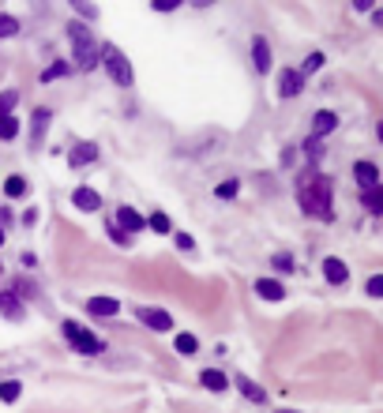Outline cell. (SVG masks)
<instances>
[{
  "label": "cell",
  "instance_id": "6da1fadb",
  "mask_svg": "<svg viewBox=\"0 0 383 413\" xmlns=\"http://www.w3.org/2000/svg\"><path fill=\"white\" fill-rule=\"evenodd\" d=\"M297 200H301V211H305L308 218H319V222L334 218V211H331V180L327 177H312L308 185H301Z\"/></svg>",
  "mask_w": 383,
  "mask_h": 413
},
{
  "label": "cell",
  "instance_id": "7a4b0ae2",
  "mask_svg": "<svg viewBox=\"0 0 383 413\" xmlns=\"http://www.w3.org/2000/svg\"><path fill=\"white\" fill-rule=\"evenodd\" d=\"M102 64H106V71H109V79H113L117 86H132V64H128V57L117 45H102Z\"/></svg>",
  "mask_w": 383,
  "mask_h": 413
},
{
  "label": "cell",
  "instance_id": "3957f363",
  "mask_svg": "<svg viewBox=\"0 0 383 413\" xmlns=\"http://www.w3.org/2000/svg\"><path fill=\"white\" fill-rule=\"evenodd\" d=\"M60 331L68 335V342L76 346L79 353H102V349H106V346H102V338H94L91 331H83L79 323H71V320H64V323H60Z\"/></svg>",
  "mask_w": 383,
  "mask_h": 413
},
{
  "label": "cell",
  "instance_id": "277c9868",
  "mask_svg": "<svg viewBox=\"0 0 383 413\" xmlns=\"http://www.w3.org/2000/svg\"><path fill=\"white\" fill-rule=\"evenodd\" d=\"M135 316H139V323H147V327L162 331V335H165V331H173V316L162 312V308H139Z\"/></svg>",
  "mask_w": 383,
  "mask_h": 413
},
{
  "label": "cell",
  "instance_id": "5b68a950",
  "mask_svg": "<svg viewBox=\"0 0 383 413\" xmlns=\"http://www.w3.org/2000/svg\"><path fill=\"white\" fill-rule=\"evenodd\" d=\"M301 86H305V75H301L297 68H286L282 75H278V94H282V98H297Z\"/></svg>",
  "mask_w": 383,
  "mask_h": 413
},
{
  "label": "cell",
  "instance_id": "8992f818",
  "mask_svg": "<svg viewBox=\"0 0 383 413\" xmlns=\"http://www.w3.org/2000/svg\"><path fill=\"white\" fill-rule=\"evenodd\" d=\"M113 226H117V229H124V233L132 237L135 229L147 226V218H143L139 211H132V206H121V211H117V222H113Z\"/></svg>",
  "mask_w": 383,
  "mask_h": 413
},
{
  "label": "cell",
  "instance_id": "52a82bcc",
  "mask_svg": "<svg viewBox=\"0 0 383 413\" xmlns=\"http://www.w3.org/2000/svg\"><path fill=\"white\" fill-rule=\"evenodd\" d=\"M323 278L331 285H346V278H349V267L342 263V259H334V256H327L323 259Z\"/></svg>",
  "mask_w": 383,
  "mask_h": 413
},
{
  "label": "cell",
  "instance_id": "ba28073f",
  "mask_svg": "<svg viewBox=\"0 0 383 413\" xmlns=\"http://www.w3.org/2000/svg\"><path fill=\"white\" fill-rule=\"evenodd\" d=\"M86 312L106 320V316H117V312H121V300H117V297H91V300H86Z\"/></svg>",
  "mask_w": 383,
  "mask_h": 413
},
{
  "label": "cell",
  "instance_id": "9c48e42d",
  "mask_svg": "<svg viewBox=\"0 0 383 413\" xmlns=\"http://www.w3.org/2000/svg\"><path fill=\"white\" fill-rule=\"evenodd\" d=\"M353 177H357V185H361L364 192L380 185V169H376L372 162H357V165H353Z\"/></svg>",
  "mask_w": 383,
  "mask_h": 413
},
{
  "label": "cell",
  "instance_id": "30bf717a",
  "mask_svg": "<svg viewBox=\"0 0 383 413\" xmlns=\"http://www.w3.org/2000/svg\"><path fill=\"white\" fill-rule=\"evenodd\" d=\"M94 158H98V143H76V147H71V158H68V162L79 169V165H91Z\"/></svg>",
  "mask_w": 383,
  "mask_h": 413
},
{
  "label": "cell",
  "instance_id": "8fae6325",
  "mask_svg": "<svg viewBox=\"0 0 383 413\" xmlns=\"http://www.w3.org/2000/svg\"><path fill=\"white\" fill-rule=\"evenodd\" d=\"M334 128H338V117H334L331 109H319V113L312 117V139L327 136V132H334Z\"/></svg>",
  "mask_w": 383,
  "mask_h": 413
},
{
  "label": "cell",
  "instance_id": "7c38bea8",
  "mask_svg": "<svg viewBox=\"0 0 383 413\" xmlns=\"http://www.w3.org/2000/svg\"><path fill=\"white\" fill-rule=\"evenodd\" d=\"M255 293H259L263 300H282L286 297V285L278 282V278H259V282H255Z\"/></svg>",
  "mask_w": 383,
  "mask_h": 413
},
{
  "label": "cell",
  "instance_id": "4fadbf2b",
  "mask_svg": "<svg viewBox=\"0 0 383 413\" xmlns=\"http://www.w3.org/2000/svg\"><path fill=\"white\" fill-rule=\"evenodd\" d=\"M71 203H76L79 211H98V206H102V196L94 192V188H76V192H71Z\"/></svg>",
  "mask_w": 383,
  "mask_h": 413
},
{
  "label": "cell",
  "instance_id": "5bb4252c",
  "mask_svg": "<svg viewBox=\"0 0 383 413\" xmlns=\"http://www.w3.org/2000/svg\"><path fill=\"white\" fill-rule=\"evenodd\" d=\"M49 121H53V113H49V109H34V124H30V143H34V147H38V143H42V136H45V128H49Z\"/></svg>",
  "mask_w": 383,
  "mask_h": 413
},
{
  "label": "cell",
  "instance_id": "9a60e30c",
  "mask_svg": "<svg viewBox=\"0 0 383 413\" xmlns=\"http://www.w3.org/2000/svg\"><path fill=\"white\" fill-rule=\"evenodd\" d=\"M203 387H211L214 394H226L229 391V379H226V372H218V368H203Z\"/></svg>",
  "mask_w": 383,
  "mask_h": 413
},
{
  "label": "cell",
  "instance_id": "2e32d148",
  "mask_svg": "<svg viewBox=\"0 0 383 413\" xmlns=\"http://www.w3.org/2000/svg\"><path fill=\"white\" fill-rule=\"evenodd\" d=\"M252 60H255V71H267L270 68V45H267V38H252Z\"/></svg>",
  "mask_w": 383,
  "mask_h": 413
},
{
  "label": "cell",
  "instance_id": "e0dca14e",
  "mask_svg": "<svg viewBox=\"0 0 383 413\" xmlns=\"http://www.w3.org/2000/svg\"><path fill=\"white\" fill-rule=\"evenodd\" d=\"M0 312L8 316V320H23V305H19V293L4 290L0 293Z\"/></svg>",
  "mask_w": 383,
  "mask_h": 413
},
{
  "label": "cell",
  "instance_id": "ac0fdd59",
  "mask_svg": "<svg viewBox=\"0 0 383 413\" xmlns=\"http://www.w3.org/2000/svg\"><path fill=\"white\" fill-rule=\"evenodd\" d=\"M233 384H237V391H241V394H244V399H252V402H267V391H263V387H259V384H252V379H248V376H237V379H233Z\"/></svg>",
  "mask_w": 383,
  "mask_h": 413
},
{
  "label": "cell",
  "instance_id": "d6986e66",
  "mask_svg": "<svg viewBox=\"0 0 383 413\" xmlns=\"http://www.w3.org/2000/svg\"><path fill=\"white\" fill-rule=\"evenodd\" d=\"M102 64V57L94 53V45H76V68H98Z\"/></svg>",
  "mask_w": 383,
  "mask_h": 413
},
{
  "label": "cell",
  "instance_id": "ffe728a7",
  "mask_svg": "<svg viewBox=\"0 0 383 413\" xmlns=\"http://www.w3.org/2000/svg\"><path fill=\"white\" fill-rule=\"evenodd\" d=\"M361 200H364V206H369V214H383V185L369 188V192H364Z\"/></svg>",
  "mask_w": 383,
  "mask_h": 413
},
{
  "label": "cell",
  "instance_id": "44dd1931",
  "mask_svg": "<svg viewBox=\"0 0 383 413\" xmlns=\"http://www.w3.org/2000/svg\"><path fill=\"white\" fill-rule=\"evenodd\" d=\"M27 188H30V185H27V180L19 177V173H12V177L4 180V192L12 196V200H19V196H27Z\"/></svg>",
  "mask_w": 383,
  "mask_h": 413
},
{
  "label": "cell",
  "instance_id": "7402d4cb",
  "mask_svg": "<svg viewBox=\"0 0 383 413\" xmlns=\"http://www.w3.org/2000/svg\"><path fill=\"white\" fill-rule=\"evenodd\" d=\"M237 192H241V180H233V177H229V180H222V185L214 188V196H218V200H233Z\"/></svg>",
  "mask_w": 383,
  "mask_h": 413
},
{
  "label": "cell",
  "instance_id": "603a6c76",
  "mask_svg": "<svg viewBox=\"0 0 383 413\" xmlns=\"http://www.w3.org/2000/svg\"><path fill=\"white\" fill-rule=\"evenodd\" d=\"M68 34H71L76 45H91V30H86L83 23H68Z\"/></svg>",
  "mask_w": 383,
  "mask_h": 413
},
{
  "label": "cell",
  "instance_id": "cb8c5ba5",
  "mask_svg": "<svg viewBox=\"0 0 383 413\" xmlns=\"http://www.w3.org/2000/svg\"><path fill=\"white\" fill-rule=\"evenodd\" d=\"M173 346H177V353H185V357H192V353L199 349L196 335H177V342H173Z\"/></svg>",
  "mask_w": 383,
  "mask_h": 413
},
{
  "label": "cell",
  "instance_id": "d4e9b609",
  "mask_svg": "<svg viewBox=\"0 0 383 413\" xmlns=\"http://www.w3.org/2000/svg\"><path fill=\"white\" fill-rule=\"evenodd\" d=\"M15 102H19V94H15V91H4V94H0V121H4V117H12Z\"/></svg>",
  "mask_w": 383,
  "mask_h": 413
},
{
  "label": "cell",
  "instance_id": "484cf974",
  "mask_svg": "<svg viewBox=\"0 0 383 413\" xmlns=\"http://www.w3.org/2000/svg\"><path fill=\"white\" fill-rule=\"evenodd\" d=\"M147 226L154 229V233H170V229H173V222L165 218V214H150V218H147Z\"/></svg>",
  "mask_w": 383,
  "mask_h": 413
},
{
  "label": "cell",
  "instance_id": "4316f807",
  "mask_svg": "<svg viewBox=\"0 0 383 413\" xmlns=\"http://www.w3.org/2000/svg\"><path fill=\"white\" fill-rule=\"evenodd\" d=\"M19 391H23V387L15 384V379H8V384H0V402H15V399H19Z\"/></svg>",
  "mask_w": 383,
  "mask_h": 413
},
{
  "label": "cell",
  "instance_id": "83f0119b",
  "mask_svg": "<svg viewBox=\"0 0 383 413\" xmlns=\"http://www.w3.org/2000/svg\"><path fill=\"white\" fill-rule=\"evenodd\" d=\"M19 136V121H15V117H4V121H0V139H15Z\"/></svg>",
  "mask_w": 383,
  "mask_h": 413
},
{
  "label": "cell",
  "instance_id": "f1b7e54d",
  "mask_svg": "<svg viewBox=\"0 0 383 413\" xmlns=\"http://www.w3.org/2000/svg\"><path fill=\"white\" fill-rule=\"evenodd\" d=\"M12 34H19V23L12 15H0V38H12Z\"/></svg>",
  "mask_w": 383,
  "mask_h": 413
},
{
  "label": "cell",
  "instance_id": "f546056e",
  "mask_svg": "<svg viewBox=\"0 0 383 413\" xmlns=\"http://www.w3.org/2000/svg\"><path fill=\"white\" fill-rule=\"evenodd\" d=\"M106 229H109V237H113V241H117V244H121V248H132V237H128V233H124V229H117V226H113V222H109V226H106Z\"/></svg>",
  "mask_w": 383,
  "mask_h": 413
},
{
  "label": "cell",
  "instance_id": "4dcf8cb0",
  "mask_svg": "<svg viewBox=\"0 0 383 413\" xmlns=\"http://www.w3.org/2000/svg\"><path fill=\"white\" fill-rule=\"evenodd\" d=\"M323 68V53H308V60H305V68H301V75H308V71H319Z\"/></svg>",
  "mask_w": 383,
  "mask_h": 413
},
{
  "label": "cell",
  "instance_id": "1f68e13d",
  "mask_svg": "<svg viewBox=\"0 0 383 413\" xmlns=\"http://www.w3.org/2000/svg\"><path fill=\"white\" fill-rule=\"evenodd\" d=\"M364 293H369V297H383V274H372L369 285H364Z\"/></svg>",
  "mask_w": 383,
  "mask_h": 413
},
{
  "label": "cell",
  "instance_id": "d6a6232c",
  "mask_svg": "<svg viewBox=\"0 0 383 413\" xmlns=\"http://www.w3.org/2000/svg\"><path fill=\"white\" fill-rule=\"evenodd\" d=\"M64 71H68V64H64V60H57L53 68H45V71H42V83H53V79L64 75Z\"/></svg>",
  "mask_w": 383,
  "mask_h": 413
},
{
  "label": "cell",
  "instance_id": "836d02e7",
  "mask_svg": "<svg viewBox=\"0 0 383 413\" xmlns=\"http://www.w3.org/2000/svg\"><path fill=\"white\" fill-rule=\"evenodd\" d=\"M150 4H154V12H173V8H177V0H150Z\"/></svg>",
  "mask_w": 383,
  "mask_h": 413
},
{
  "label": "cell",
  "instance_id": "e575fe53",
  "mask_svg": "<svg viewBox=\"0 0 383 413\" xmlns=\"http://www.w3.org/2000/svg\"><path fill=\"white\" fill-rule=\"evenodd\" d=\"M177 248H185V252H192V248H196V241H192L188 233H177Z\"/></svg>",
  "mask_w": 383,
  "mask_h": 413
},
{
  "label": "cell",
  "instance_id": "d590c367",
  "mask_svg": "<svg viewBox=\"0 0 383 413\" xmlns=\"http://www.w3.org/2000/svg\"><path fill=\"white\" fill-rule=\"evenodd\" d=\"M275 267L278 271H293V259L290 256H275Z\"/></svg>",
  "mask_w": 383,
  "mask_h": 413
},
{
  "label": "cell",
  "instance_id": "8d00e7d4",
  "mask_svg": "<svg viewBox=\"0 0 383 413\" xmlns=\"http://www.w3.org/2000/svg\"><path fill=\"white\" fill-rule=\"evenodd\" d=\"M372 19H376V23H380V27H383V12H376V15H372Z\"/></svg>",
  "mask_w": 383,
  "mask_h": 413
},
{
  "label": "cell",
  "instance_id": "74e56055",
  "mask_svg": "<svg viewBox=\"0 0 383 413\" xmlns=\"http://www.w3.org/2000/svg\"><path fill=\"white\" fill-rule=\"evenodd\" d=\"M0 244H4V229H0Z\"/></svg>",
  "mask_w": 383,
  "mask_h": 413
},
{
  "label": "cell",
  "instance_id": "f35d334b",
  "mask_svg": "<svg viewBox=\"0 0 383 413\" xmlns=\"http://www.w3.org/2000/svg\"><path fill=\"white\" fill-rule=\"evenodd\" d=\"M380 139H383V124H380Z\"/></svg>",
  "mask_w": 383,
  "mask_h": 413
},
{
  "label": "cell",
  "instance_id": "ab89813d",
  "mask_svg": "<svg viewBox=\"0 0 383 413\" xmlns=\"http://www.w3.org/2000/svg\"><path fill=\"white\" fill-rule=\"evenodd\" d=\"M278 413H293V410H278Z\"/></svg>",
  "mask_w": 383,
  "mask_h": 413
}]
</instances>
